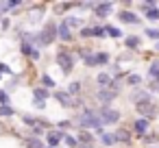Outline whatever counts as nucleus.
I'll return each instance as SVG.
<instances>
[{
  "label": "nucleus",
  "instance_id": "1",
  "mask_svg": "<svg viewBox=\"0 0 159 148\" xmlns=\"http://www.w3.org/2000/svg\"><path fill=\"white\" fill-rule=\"evenodd\" d=\"M70 122H72V124H76L81 131H89V128H92V131L102 133V124H100L98 113H96V111H92V109H87V107H85V109H83L76 118H72Z\"/></svg>",
  "mask_w": 159,
  "mask_h": 148
},
{
  "label": "nucleus",
  "instance_id": "2",
  "mask_svg": "<svg viewBox=\"0 0 159 148\" xmlns=\"http://www.w3.org/2000/svg\"><path fill=\"white\" fill-rule=\"evenodd\" d=\"M55 39H57V24H55V22H48L37 35H31L29 42L37 48V46H50Z\"/></svg>",
  "mask_w": 159,
  "mask_h": 148
},
{
  "label": "nucleus",
  "instance_id": "3",
  "mask_svg": "<svg viewBox=\"0 0 159 148\" xmlns=\"http://www.w3.org/2000/svg\"><path fill=\"white\" fill-rule=\"evenodd\" d=\"M55 61H57V65L61 68V72L68 76V74H72V68H74V55L70 52V50H66V48H59L57 50V55H55Z\"/></svg>",
  "mask_w": 159,
  "mask_h": 148
},
{
  "label": "nucleus",
  "instance_id": "4",
  "mask_svg": "<svg viewBox=\"0 0 159 148\" xmlns=\"http://www.w3.org/2000/svg\"><path fill=\"white\" fill-rule=\"evenodd\" d=\"M135 109H137L139 118H144V120H148V122L157 115V105L152 102V98H142V100H137V102H135Z\"/></svg>",
  "mask_w": 159,
  "mask_h": 148
},
{
  "label": "nucleus",
  "instance_id": "5",
  "mask_svg": "<svg viewBox=\"0 0 159 148\" xmlns=\"http://www.w3.org/2000/svg\"><path fill=\"white\" fill-rule=\"evenodd\" d=\"M118 94H120V87H118V85H116V81H113L109 87L98 89V92H96V98L100 100V105H102V107H109V105L116 100V96H118Z\"/></svg>",
  "mask_w": 159,
  "mask_h": 148
},
{
  "label": "nucleus",
  "instance_id": "6",
  "mask_svg": "<svg viewBox=\"0 0 159 148\" xmlns=\"http://www.w3.org/2000/svg\"><path fill=\"white\" fill-rule=\"evenodd\" d=\"M55 100L61 105V107H68V109H72V107H81V98H72L68 92H63V89H57L55 92Z\"/></svg>",
  "mask_w": 159,
  "mask_h": 148
},
{
  "label": "nucleus",
  "instance_id": "7",
  "mask_svg": "<svg viewBox=\"0 0 159 148\" xmlns=\"http://www.w3.org/2000/svg\"><path fill=\"white\" fill-rule=\"evenodd\" d=\"M98 118H100V124H116L120 120V111L111 109V107H102L100 111H96Z\"/></svg>",
  "mask_w": 159,
  "mask_h": 148
},
{
  "label": "nucleus",
  "instance_id": "8",
  "mask_svg": "<svg viewBox=\"0 0 159 148\" xmlns=\"http://www.w3.org/2000/svg\"><path fill=\"white\" fill-rule=\"evenodd\" d=\"M20 50H22V55H24V57H29L31 61H37V59L42 57V52H39L31 42H22V44H20Z\"/></svg>",
  "mask_w": 159,
  "mask_h": 148
},
{
  "label": "nucleus",
  "instance_id": "9",
  "mask_svg": "<svg viewBox=\"0 0 159 148\" xmlns=\"http://www.w3.org/2000/svg\"><path fill=\"white\" fill-rule=\"evenodd\" d=\"M79 35L81 37H96V39H100V37H105V31H102V26H83Z\"/></svg>",
  "mask_w": 159,
  "mask_h": 148
},
{
  "label": "nucleus",
  "instance_id": "10",
  "mask_svg": "<svg viewBox=\"0 0 159 148\" xmlns=\"http://www.w3.org/2000/svg\"><path fill=\"white\" fill-rule=\"evenodd\" d=\"M111 11H113V2H96V7H94L96 18H107Z\"/></svg>",
  "mask_w": 159,
  "mask_h": 148
},
{
  "label": "nucleus",
  "instance_id": "11",
  "mask_svg": "<svg viewBox=\"0 0 159 148\" xmlns=\"http://www.w3.org/2000/svg\"><path fill=\"white\" fill-rule=\"evenodd\" d=\"M63 135H66V133H61V131H57V128H50V131L46 133V139H48V146H50V148H57V146L61 144V139H63Z\"/></svg>",
  "mask_w": 159,
  "mask_h": 148
},
{
  "label": "nucleus",
  "instance_id": "12",
  "mask_svg": "<svg viewBox=\"0 0 159 148\" xmlns=\"http://www.w3.org/2000/svg\"><path fill=\"white\" fill-rule=\"evenodd\" d=\"M118 20L124 22V24H139V16L133 13V11H129V9L120 11V13H118Z\"/></svg>",
  "mask_w": 159,
  "mask_h": 148
},
{
  "label": "nucleus",
  "instance_id": "13",
  "mask_svg": "<svg viewBox=\"0 0 159 148\" xmlns=\"http://www.w3.org/2000/svg\"><path fill=\"white\" fill-rule=\"evenodd\" d=\"M57 37L61 39V42H66V44H70L72 39H74V35H72V31L63 24V22H59L57 24Z\"/></svg>",
  "mask_w": 159,
  "mask_h": 148
},
{
  "label": "nucleus",
  "instance_id": "14",
  "mask_svg": "<svg viewBox=\"0 0 159 148\" xmlns=\"http://www.w3.org/2000/svg\"><path fill=\"white\" fill-rule=\"evenodd\" d=\"M148 126H150V122H148V120H144V118H139V120H135V124H133V128H135V133H137L139 137L148 133Z\"/></svg>",
  "mask_w": 159,
  "mask_h": 148
},
{
  "label": "nucleus",
  "instance_id": "15",
  "mask_svg": "<svg viewBox=\"0 0 159 148\" xmlns=\"http://www.w3.org/2000/svg\"><path fill=\"white\" fill-rule=\"evenodd\" d=\"M113 137H116V144H129V141H131V133H129L126 128L116 131V133H113Z\"/></svg>",
  "mask_w": 159,
  "mask_h": 148
},
{
  "label": "nucleus",
  "instance_id": "16",
  "mask_svg": "<svg viewBox=\"0 0 159 148\" xmlns=\"http://www.w3.org/2000/svg\"><path fill=\"white\" fill-rule=\"evenodd\" d=\"M76 141H79V144H83V146H89V148H92V146H94V135H92L89 131H81Z\"/></svg>",
  "mask_w": 159,
  "mask_h": 148
},
{
  "label": "nucleus",
  "instance_id": "17",
  "mask_svg": "<svg viewBox=\"0 0 159 148\" xmlns=\"http://www.w3.org/2000/svg\"><path fill=\"white\" fill-rule=\"evenodd\" d=\"M96 83H98V85H100V89H102V87H109V85L113 83V78H111V74H109V72H100V74L96 76Z\"/></svg>",
  "mask_w": 159,
  "mask_h": 148
},
{
  "label": "nucleus",
  "instance_id": "18",
  "mask_svg": "<svg viewBox=\"0 0 159 148\" xmlns=\"http://www.w3.org/2000/svg\"><path fill=\"white\" fill-rule=\"evenodd\" d=\"M48 96H50V92L44 89V87H35V89H33V100H42V102H46Z\"/></svg>",
  "mask_w": 159,
  "mask_h": 148
},
{
  "label": "nucleus",
  "instance_id": "19",
  "mask_svg": "<svg viewBox=\"0 0 159 148\" xmlns=\"http://www.w3.org/2000/svg\"><path fill=\"white\" fill-rule=\"evenodd\" d=\"M63 24H66L70 31H74V29H81V26H83V22H81L79 18H72V16H68V18L63 20Z\"/></svg>",
  "mask_w": 159,
  "mask_h": 148
},
{
  "label": "nucleus",
  "instance_id": "20",
  "mask_svg": "<svg viewBox=\"0 0 159 148\" xmlns=\"http://www.w3.org/2000/svg\"><path fill=\"white\" fill-rule=\"evenodd\" d=\"M124 46H126L129 50H137V48H139V37H135V35H129V37L124 39Z\"/></svg>",
  "mask_w": 159,
  "mask_h": 148
},
{
  "label": "nucleus",
  "instance_id": "21",
  "mask_svg": "<svg viewBox=\"0 0 159 148\" xmlns=\"http://www.w3.org/2000/svg\"><path fill=\"white\" fill-rule=\"evenodd\" d=\"M102 31H105V35H109V37H113V39H120V37H122V31L116 29V26H102Z\"/></svg>",
  "mask_w": 159,
  "mask_h": 148
},
{
  "label": "nucleus",
  "instance_id": "22",
  "mask_svg": "<svg viewBox=\"0 0 159 148\" xmlns=\"http://www.w3.org/2000/svg\"><path fill=\"white\" fill-rule=\"evenodd\" d=\"M148 76H150V81H157V78H159V61H152V63H150Z\"/></svg>",
  "mask_w": 159,
  "mask_h": 148
},
{
  "label": "nucleus",
  "instance_id": "23",
  "mask_svg": "<svg viewBox=\"0 0 159 148\" xmlns=\"http://www.w3.org/2000/svg\"><path fill=\"white\" fill-rule=\"evenodd\" d=\"M39 83H42V87H44V89H52V87L57 85V83H55V81H52V78L48 76V74H42V78H39Z\"/></svg>",
  "mask_w": 159,
  "mask_h": 148
},
{
  "label": "nucleus",
  "instance_id": "24",
  "mask_svg": "<svg viewBox=\"0 0 159 148\" xmlns=\"http://www.w3.org/2000/svg\"><path fill=\"white\" fill-rule=\"evenodd\" d=\"M66 92H68L70 96H79V94H81V83H79V81H74V83H70V87H68Z\"/></svg>",
  "mask_w": 159,
  "mask_h": 148
},
{
  "label": "nucleus",
  "instance_id": "25",
  "mask_svg": "<svg viewBox=\"0 0 159 148\" xmlns=\"http://www.w3.org/2000/svg\"><path fill=\"white\" fill-rule=\"evenodd\" d=\"M0 107H11V98L5 89H0Z\"/></svg>",
  "mask_w": 159,
  "mask_h": 148
},
{
  "label": "nucleus",
  "instance_id": "26",
  "mask_svg": "<svg viewBox=\"0 0 159 148\" xmlns=\"http://www.w3.org/2000/svg\"><path fill=\"white\" fill-rule=\"evenodd\" d=\"M94 57H96V65H105V63H109V55H107V52H96Z\"/></svg>",
  "mask_w": 159,
  "mask_h": 148
},
{
  "label": "nucleus",
  "instance_id": "27",
  "mask_svg": "<svg viewBox=\"0 0 159 148\" xmlns=\"http://www.w3.org/2000/svg\"><path fill=\"white\" fill-rule=\"evenodd\" d=\"M100 139H102V144H105V146H113V144H116L113 133H102V135H100Z\"/></svg>",
  "mask_w": 159,
  "mask_h": 148
},
{
  "label": "nucleus",
  "instance_id": "28",
  "mask_svg": "<svg viewBox=\"0 0 159 148\" xmlns=\"http://www.w3.org/2000/svg\"><path fill=\"white\" fill-rule=\"evenodd\" d=\"M26 146L29 148H44L42 139H37V137H26Z\"/></svg>",
  "mask_w": 159,
  "mask_h": 148
},
{
  "label": "nucleus",
  "instance_id": "29",
  "mask_svg": "<svg viewBox=\"0 0 159 148\" xmlns=\"http://www.w3.org/2000/svg\"><path fill=\"white\" fill-rule=\"evenodd\" d=\"M142 83V76H137V74H129L126 76V85H133V87H137Z\"/></svg>",
  "mask_w": 159,
  "mask_h": 148
},
{
  "label": "nucleus",
  "instance_id": "30",
  "mask_svg": "<svg viewBox=\"0 0 159 148\" xmlns=\"http://www.w3.org/2000/svg\"><path fill=\"white\" fill-rule=\"evenodd\" d=\"M61 141H66V144H68V148H76V146H79V141H76V137H74V135H63V139H61Z\"/></svg>",
  "mask_w": 159,
  "mask_h": 148
},
{
  "label": "nucleus",
  "instance_id": "31",
  "mask_svg": "<svg viewBox=\"0 0 159 148\" xmlns=\"http://www.w3.org/2000/svg\"><path fill=\"white\" fill-rule=\"evenodd\" d=\"M144 16H146L148 20H152V22H159V9H157V7H155V9H148Z\"/></svg>",
  "mask_w": 159,
  "mask_h": 148
},
{
  "label": "nucleus",
  "instance_id": "32",
  "mask_svg": "<svg viewBox=\"0 0 159 148\" xmlns=\"http://www.w3.org/2000/svg\"><path fill=\"white\" fill-rule=\"evenodd\" d=\"M144 33H146V37H148V39L159 42V29H144Z\"/></svg>",
  "mask_w": 159,
  "mask_h": 148
},
{
  "label": "nucleus",
  "instance_id": "33",
  "mask_svg": "<svg viewBox=\"0 0 159 148\" xmlns=\"http://www.w3.org/2000/svg\"><path fill=\"white\" fill-rule=\"evenodd\" d=\"M22 122H24L26 126H35V124H37V118H33V115H29V113H22Z\"/></svg>",
  "mask_w": 159,
  "mask_h": 148
},
{
  "label": "nucleus",
  "instance_id": "34",
  "mask_svg": "<svg viewBox=\"0 0 159 148\" xmlns=\"http://www.w3.org/2000/svg\"><path fill=\"white\" fill-rule=\"evenodd\" d=\"M11 115H16L11 107H0V118H11Z\"/></svg>",
  "mask_w": 159,
  "mask_h": 148
},
{
  "label": "nucleus",
  "instance_id": "35",
  "mask_svg": "<svg viewBox=\"0 0 159 148\" xmlns=\"http://www.w3.org/2000/svg\"><path fill=\"white\" fill-rule=\"evenodd\" d=\"M139 139H142V141H146V144H150V141H157L159 137H157L155 133H146V135H142Z\"/></svg>",
  "mask_w": 159,
  "mask_h": 148
},
{
  "label": "nucleus",
  "instance_id": "36",
  "mask_svg": "<svg viewBox=\"0 0 159 148\" xmlns=\"http://www.w3.org/2000/svg\"><path fill=\"white\" fill-rule=\"evenodd\" d=\"M70 126H72V122H70V120H63V122H59V124H57V131H61V133H63V131H66V128H70Z\"/></svg>",
  "mask_w": 159,
  "mask_h": 148
},
{
  "label": "nucleus",
  "instance_id": "37",
  "mask_svg": "<svg viewBox=\"0 0 159 148\" xmlns=\"http://www.w3.org/2000/svg\"><path fill=\"white\" fill-rule=\"evenodd\" d=\"M150 92H157V94H159V78L148 83V94H150Z\"/></svg>",
  "mask_w": 159,
  "mask_h": 148
},
{
  "label": "nucleus",
  "instance_id": "38",
  "mask_svg": "<svg viewBox=\"0 0 159 148\" xmlns=\"http://www.w3.org/2000/svg\"><path fill=\"white\" fill-rule=\"evenodd\" d=\"M139 7H142V11H144V13H146V11H148V9H155V7H157V5H155V2H150V0H148V2H142V5H139Z\"/></svg>",
  "mask_w": 159,
  "mask_h": 148
},
{
  "label": "nucleus",
  "instance_id": "39",
  "mask_svg": "<svg viewBox=\"0 0 159 148\" xmlns=\"http://www.w3.org/2000/svg\"><path fill=\"white\" fill-rule=\"evenodd\" d=\"M0 74H13V72H11V68L7 63H0Z\"/></svg>",
  "mask_w": 159,
  "mask_h": 148
},
{
  "label": "nucleus",
  "instance_id": "40",
  "mask_svg": "<svg viewBox=\"0 0 159 148\" xmlns=\"http://www.w3.org/2000/svg\"><path fill=\"white\" fill-rule=\"evenodd\" d=\"M9 24H11V22H9L7 18H2V20H0V26H2V31H7V29H9Z\"/></svg>",
  "mask_w": 159,
  "mask_h": 148
},
{
  "label": "nucleus",
  "instance_id": "41",
  "mask_svg": "<svg viewBox=\"0 0 159 148\" xmlns=\"http://www.w3.org/2000/svg\"><path fill=\"white\" fill-rule=\"evenodd\" d=\"M33 105H35L37 109H44V107H46V102H42V100H33Z\"/></svg>",
  "mask_w": 159,
  "mask_h": 148
},
{
  "label": "nucleus",
  "instance_id": "42",
  "mask_svg": "<svg viewBox=\"0 0 159 148\" xmlns=\"http://www.w3.org/2000/svg\"><path fill=\"white\" fill-rule=\"evenodd\" d=\"M155 50H157V52H159V42H157V46H155Z\"/></svg>",
  "mask_w": 159,
  "mask_h": 148
},
{
  "label": "nucleus",
  "instance_id": "43",
  "mask_svg": "<svg viewBox=\"0 0 159 148\" xmlns=\"http://www.w3.org/2000/svg\"><path fill=\"white\" fill-rule=\"evenodd\" d=\"M0 16H2V11H0Z\"/></svg>",
  "mask_w": 159,
  "mask_h": 148
}]
</instances>
